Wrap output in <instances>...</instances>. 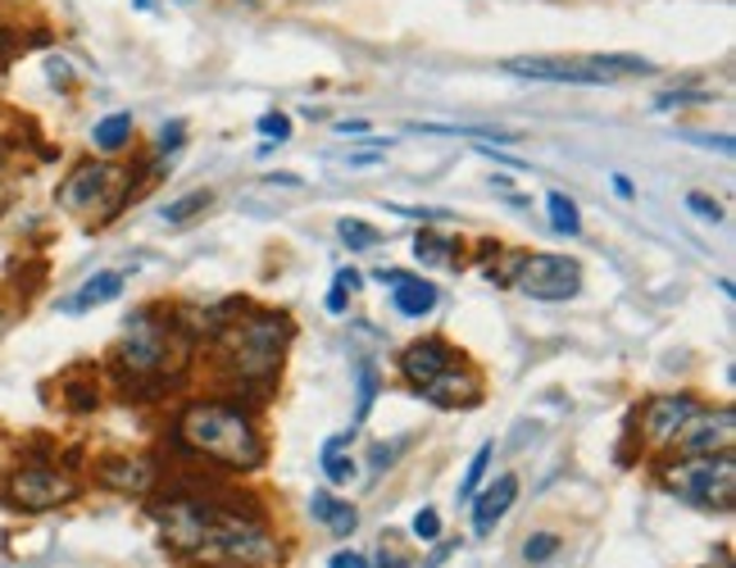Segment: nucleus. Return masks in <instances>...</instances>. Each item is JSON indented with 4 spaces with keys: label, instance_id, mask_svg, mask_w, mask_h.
Returning a JSON list of instances; mask_svg holds the SVG:
<instances>
[{
    "label": "nucleus",
    "instance_id": "nucleus-1",
    "mask_svg": "<svg viewBox=\"0 0 736 568\" xmlns=\"http://www.w3.org/2000/svg\"><path fill=\"white\" fill-rule=\"evenodd\" d=\"M178 437L186 450L205 455L228 468H260L264 464V442L255 423L232 405H191L178 423Z\"/></svg>",
    "mask_w": 736,
    "mask_h": 568
},
{
    "label": "nucleus",
    "instance_id": "nucleus-2",
    "mask_svg": "<svg viewBox=\"0 0 736 568\" xmlns=\"http://www.w3.org/2000/svg\"><path fill=\"white\" fill-rule=\"evenodd\" d=\"M668 487H673L682 500L700 505V509L732 514V509H736V459H732V450L682 459V464L668 468Z\"/></svg>",
    "mask_w": 736,
    "mask_h": 568
},
{
    "label": "nucleus",
    "instance_id": "nucleus-3",
    "mask_svg": "<svg viewBox=\"0 0 736 568\" xmlns=\"http://www.w3.org/2000/svg\"><path fill=\"white\" fill-rule=\"evenodd\" d=\"M232 355L228 364L241 373V383H260V377H273L278 373V359H282V342H286V318H255L245 327H232Z\"/></svg>",
    "mask_w": 736,
    "mask_h": 568
},
{
    "label": "nucleus",
    "instance_id": "nucleus-4",
    "mask_svg": "<svg viewBox=\"0 0 736 568\" xmlns=\"http://www.w3.org/2000/svg\"><path fill=\"white\" fill-rule=\"evenodd\" d=\"M73 496H78V483L69 478V473L51 468V464H23V468L10 473V483H6V500L14 509H28V514L56 509Z\"/></svg>",
    "mask_w": 736,
    "mask_h": 568
},
{
    "label": "nucleus",
    "instance_id": "nucleus-5",
    "mask_svg": "<svg viewBox=\"0 0 736 568\" xmlns=\"http://www.w3.org/2000/svg\"><path fill=\"white\" fill-rule=\"evenodd\" d=\"M514 292L532 301H573L582 292V268L568 255H527L514 273Z\"/></svg>",
    "mask_w": 736,
    "mask_h": 568
},
{
    "label": "nucleus",
    "instance_id": "nucleus-6",
    "mask_svg": "<svg viewBox=\"0 0 736 568\" xmlns=\"http://www.w3.org/2000/svg\"><path fill=\"white\" fill-rule=\"evenodd\" d=\"M169 342H173L169 323H155V314H137L119 342V359L132 373H155L169 364Z\"/></svg>",
    "mask_w": 736,
    "mask_h": 568
},
{
    "label": "nucleus",
    "instance_id": "nucleus-7",
    "mask_svg": "<svg viewBox=\"0 0 736 568\" xmlns=\"http://www.w3.org/2000/svg\"><path fill=\"white\" fill-rule=\"evenodd\" d=\"M732 437H736V409L723 405L714 414H692L682 423V433L673 437V446L682 450V459H696V455H723L732 450Z\"/></svg>",
    "mask_w": 736,
    "mask_h": 568
},
{
    "label": "nucleus",
    "instance_id": "nucleus-8",
    "mask_svg": "<svg viewBox=\"0 0 736 568\" xmlns=\"http://www.w3.org/2000/svg\"><path fill=\"white\" fill-rule=\"evenodd\" d=\"M501 69L514 78H532V82H568V87H605L609 82L586 60H555V55H510Z\"/></svg>",
    "mask_w": 736,
    "mask_h": 568
},
{
    "label": "nucleus",
    "instance_id": "nucleus-9",
    "mask_svg": "<svg viewBox=\"0 0 736 568\" xmlns=\"http://www.w3.org/2000/svg\"><path fill=\"white\" fill-rule=\"evenodd\" d=\"M114 182H119V173L110 164H78L69 173V182L60 186V205L64 210H95V205L110 196Z\"/></svg>",
    "mask_w": 736,
    "mask_h": 568
},
{
    "label": "nucleus",
    "instance_id": "nucleus-10",
    "mask_svg": "<svg viewBox=\"0 0 736 568\" xmlns=\"http://www.w3.org/2000/svg\"><path fill=\"white\" fill-rule=\"evenodd\" d=\"M451 364H455L451 346L436 342V337H423V342L405 346V355H401V373H405V383H410L414 392H423L427 383H436V377L446 373Z\"/></svg>",
    "mask_w": 736,
    "mask_h": 568
},
{
    "label": "nucleus",
    "instance_id": "nucleus-11",
    "mask_svg": "<svg viewBox=\"0 0 736 568\" xmlns=\"http://www.w3.org/2000/svg\"><path fill=\"white\" fill-rule=\"evenodd\" d=\"M700 405L696 396H659L646 405V418H642V428H646V442L651 446H673V437L682 433V423L692 418Z\"/></svg>",
    "mask_w": 736,
    "mask_h": 568
},
{
    "label": "nucleus",
    "instance_id": "nucleus-12",
    "mask_svg": "<svg viewBox=\"0 0 736 568\" xmlns=\"http://www.w3.org/2000/svg\"><path fill=\"white\" fill-rule=\"evenodd\" d=\"M419 396H427V400L441 405V409H460V405H477V400H482V383H477V373H468L464 364H451V368L441 373L436 383H427Z\"/></svg>",
    "mask_w": 736,
    "mask_h": 568
},
{
    "label": "nucleus",
    "instance_id": "nucleus-13",
    "mask_svg": "<svg viewBox=\"0 0 736 568\" xmlns=\"http://www.w3.org/2000/svg\"><path fill=\"white\" fill-rule=\"evenodd\" d=\"M514 500H518V478H514V473H501V478L473 500V528H477V532H491V528H496L501 518L514 509Z\"/></svg>",
    "mask_w": 736,
    "mask_h": 568
},
{
    "label": "nucleus",
    "instance_id": "nucleus-14",
    "mask_svg": "<svg viewBox=\"0 0 736 568\" xmlns=\"http://www.w3.org/2000/svg\"><path fill=\"white\" fill-rule=\"evenodd\" d=\"M391 287H396V292H391V305H396V314H405V318H427L436 310V301H441V292L432 287V282L410 277V273H401Z\"/></svg>",
    "mask_w": 736,
    "mask_h": 568
},
{
    "label": "nucleus",
    "instance_id": "nucleus-15",
    "mask_svg": "<svg viewBox=\"0 0 736 568\" xmlns=\"http://www.w3.org/2000/svg\"><path fill=\"white\" fill-rule=\"evenodd\" d=\"M119 292H123V273H119V268H105V273L87 277L82 287H78V296H69L60 310H64V314H87V310H95V305H110Z\"/></svg>",
    "mask_w": 736,
    "mask_h": 568
},
{
    "label": "nucleus",
    "instance_id": "nucleus-16",
    "mask_svg": "<svg viewBox=\"0 0 736 568\" xmlns=\"http://www.w3.org/2000/svg\"><path fill=\"white\" fill-rule=\"evenodd\" d=\"M310 514L319 518V524H323L327 532H336V537H351V532L360 528V514H355L351 505H341L336 496H327V491H314Z\"/></svg>",
    "mask_w": 736,
    "mask_h": 568
},
{
    "label": "nucleus",
    "instance_id": "nucleus-17",
    "mask_svg": "<svg viewBox=\"0 0 736 568\" xmlns=\"http://www.w3.org/2000/svg\"><path fill=\"white\" fill-rule=\"evenodd\" d=\"M128 136H132V114L128 110L105 114L101 123L91 128V141H95V151H101V155H119L128 146Z\"/></svg>",
    "mask_w": 736,
    "mask_h": 568
},
{
    "label": "nucleus",
    "instance_id": "nucleus-18",
    "mask_svg": "<svg viewBox=\"0 0 736 568\" xmlns=\"http://www.w3.org/2000/svg\"><path fill=\"white\" fill-rule=\"evenodd\" d=\"M105 483L119 491H145L155 483V473L145 459H114V464H105Z\"/></svg>",
    "mask_w": 736,
    "mask_h": 568
},
{
    "label": "nucleus",
    "instance_id": "nucleus-19",
    "mask_svg": "<svg viewBox=\"0 0 736 568\" xmlns=\"http://www.w3.org/2000/svg\"><path fill=\"white\" fill-rule=\"evenodd\" d=\"M546 214H551V227H555V232H564V236H577V232H582L577 205H573L564 192H551V196H546Z\"/></svg>",
    "mask_w": 736,
    "mask_h": 568
},
{
    "label": "nucleus",
    "instance_id": "nucleus-20",
    "mask_svg": "<svg viewBox=\"0 0 736 568\" xmlns=\"http://www.w3.org/2000/svg\"><path fill=\"white\" fill-rule=\"evenodd\" d=\"M414 255H419V264H451L455 242H451V236H436V232H419L414 236Z\"/></svg>",
    "mask_w": 736,
    "mask_h": 568
},
{
    "label": "nucleus",
    "instance_id": "nucleus-21",
    "mask_svg": "<svg viewBox=\"0 0 736 568\" xmlns=\"http://www.w3.org/2000/svg\"><path fill=\"white\" fill-rule=\"evenodd\" d=\"M210 201H214V192H186V196H178V201L164 205V223H191L195 214L210 210Z\"/></svg>",
    "mask_w": 736,
    "mask_h": 568
},
{
    "label": "nucleus",
    "instance_id": "nucleus-22",
    "mask_svg": "<svg viewBox=\"0 0 736 568\" xmlns=\"http://www.w3.org/2000/svg\"><path fill=\"white\" fill-rule=\"evenodd\" d=\"M373 400H377V373H373V364H355V423L369 418Z\"/></svg>",
    "mask_w": 736,
    "mask_h": 568
},
{
    "label": "nucleus",
    "instance_id": "nucleus-23",
    "mask_svg": "<svg viewBox=\"0 0 736 568\" xmlns=\"http://www.w3.org/2000/svg\"><path fill=\"white\" fill-rule=\"evenodd\" d=\"M491 455H496V446H477V455L468 459V473H464V483H460V500H473L477 496V487H482V478H486V468H491Z\"/></svg>",
    "mask_w": 736,
    "mask_h": 568
},
{
    "label": "nucleus",
    "instance_id": "nucleus-24",
    "mask_svg": "<svg viewBox=\"0 0 736 568\" xmlns=\"http://www.w3.org/2000/svg\"><path fill=\"white\" fill-rule=\"evenodd\" d=\"M336 232H341V242H346L351 251H369V246H377V242H382V232H377V227H369V223H360V219H341V223H336Z\"/></svg>",
    "mask_w": 736,
    "mask_h": 568
},
{
    "label": "nucleus",
    "instance_id": "nucleus-25",
    "mask_svg": "<svg viewBox=\"0 0 736 568\" xmlns=\"http://www.w3.org/2000/svg\"><path fill=\"white\" fill-rule=\"evenodd\" d=\"M323 473H327V483L332 487H346V483H355V459H341V450H332V455H323Z\"/></svg>",
    "mask_w": 736,
    "mask_h": 568
},
{
    "label": "nucleus",
    "instance_id": "nucleus-26",
    "mask_svg": "<svg viewBox=\"0 0 736 568\" xmlns=\"http://www.w3.org/2000/svg\"><path fill=\"white\" fill-rule=\"evenodd\" d=\"M555 550H559V537H555V532H532L527 546H523L527 564H546V559H555Z\"/></svg>",
    "mask_w": 736,
    "mask_h": 568
},
{
    "label": "nucleus",
    "instance_id": "nucleus-27",
    "mask_svg": "<svg viewBox=\"0 0 736 568\" xmlns=\"http://www.w3.org/2000/svg\"><path fill=\"white\" fill-rule=\"evenodd\" d=\"M686 210L700 214L705 223H723V205H718L714 196H705V192H692V196H686Z\"/></svg>",
    "mask_w": 736,
    "mask_h": 568
},
{
    "label": "nucleus",
    "instance_id": "nucleus-28",
    "mask_svg": "<svg viewBox=\"0 0 736 568\" xmlns=\"http://www.w3.org/2000/svg\"><path fill=\"white\" fill-rule=\"evenodd\" d=\"M414 537H419V541H436V537H441V514H436V509L423 505V509L414 514Z\"/></svg>",
    "mask_w": 736,
    "mask_h": 568
},
{
    "label": "nucleus",
    "instance_id": "nucleus-29",
    "mask_svg": "<svg viewBox=\"0 0 736 568\" xmlns=\"http://www.w3.org/2000/svg\"><path fill=\"white\" fill-rule=\"evenodd\" d=\"M260 136L286 141V136H291V119H286V114H264V119H260Z\"/></svg>",
    "mask_w": 736,
    "mask_h": 568
},
{
    "label": "nucleus",
    "instance_id": "nucleus-30",
    "mask_svg": "<svg viewBox=\"0 0 736 568\" xmlns=\"http://www.w3.org/2000/svg\"><path fill=\"white\" fill-rule=\"evenodd\" d=\"M182 146V123H169L164 132H160V155H173Z\"/></svg>",
    "mask_w": 736,
    "mask_h": 568
},
{
    "label": "nucleus",
    "instance_id": "nucleus-31",
    "mask_svg": "<svg viewBox=\"0 0 736 568\" xmlns=\"http://www.w3.org/2000/svg\"><path fill=\"white\" fill-rule=\"evenodd\" d=\"M332 287H341V292L351 296V292H360V287H364V277H360V268H341V273H336V282H332Z\"/></svg>",
    "mask_w": 736,
    "mask_h": 568
},
{
    "label": "nucleus",
    "instance_id": "nucleus-32",
    "mask_svg": "<svg viewBox=\"0 0 736 568\" xmlns=\"http://www.w3.org/2000/svg\"><path fill=\"white\" fill-rule=\"evenodd\" d=\"M327 564H332V568H369V559H364V555H355V550H336Z\"/></svg>",
    "mask_w": 736,
    "mask_h": 568
},
{
    "label": "nucleus",
    "instance_id": "nucleus-33",
    "mask_svg": "<svg viewBox=\"0 0 736 568\" xmlns=\"http://www.w3.org/2000/svg\"><path fill=\"white\" fill-rule=\"evenodd\" d=\"M332 128H336L341 136H360V132H369V123H364V119H336Z\"/></svg>",
    "mask_w": 736,
    "mask_h": 568
},
{
    "label": "nucleus",
    "instance_id": "nucleus-34",
    "mask_svg": "<svg viewBox=\"0 0 736 568\" xmlns=\"http://www.w3.org/2000/svg\"><path fill=\"white\" fill-rule=\"evenodd\" d=\"M609 182H614V192H618L623 201H632V196H636V186H632V178H627V173H614Z\"/></svg>",
    "mask_w": 736,
    "mask_h": 568
},
{
    "label": "nucleus",
    "instance_id": "nucleus-35",
    "mask_svg": "<svg viewBox=\"0 0 736 568\" xmlns=\"http://www.w3.org/2000/svg\"><path fill=\"white\" fill-rule=\"evenodd\" d=\"M373 568H405V559H401V555H391V550L382 546V550H377V564H373Z\"/></svg>",
    "mask_w": 736,
    "mask_h": 568
},
{
    "label": "nucleus",
    "instance_id": "nucleus-36",
    "mask_svg": "<svg viewBox=\"0 0 736 568\" xmlns=\"http://www.w3.org/2000/svg\"><path fill=\"white\" fill-rule=\"evenodd\" d=\"M269 182H278V186H301V178H296V173H273Z\"/></svg>",
    "mask_w": 736,
    "mask_h": 568
},
{
    "label": "nucleus",
    "instance_id": "nucleus-37",
    "mask_svg": "<svg viewBox=\"0 0 736 568\" xmlns=\"http://www.w3.org/2000/svg\"><path fill=\"white\" fill-rule=\"evenodd\" d=\"M6 51H10V28L0 23V55H6Z\"/></svg>",
    "mask_w": 736,
    "mask_h": 568
},
{
    "label": "nucleus",
    "instance_id": "nucleus-38",
    "mask_svg": "<svg viewBox=\"0 0 736 568\" xmlns=\"http://www.w3.org/2000/svg\"><path fill=\"white\" fill-rule=\"evenodd\" d=\"M137 10H155V0H137Z\"/></svg>",
    "mask_w": 736,
    "mask_h": 568
},
{
    "label": "nucleus",
    "instance_id": "nucleus-39",
    "mask_svg": "<svg viewBox=\"0 0 736 568\" xmlns=\"http://www.w3.org/2000/svg\"><path fill=\"white\" fill-rule=\"evenodd\" d=\"M0 337H6V314H0Z\"/></svg>",
    "mask_w": 736,
    "mask_h": 568
},
{
    "label": "nucleus",
    "instance_id": "nucleus-40",
    "mask_svg": "<svg viewBox=\"0 0 736 568\" xmlns=\"http://www.w3.org/2000/svg\"><path fill=\"white\" fill-rule=\"evenodd\" d=\"M0 205H6V186H0Z\"/></svg>",
    "mask_w": 736,
    "mask_h": 568
},
{
    "label": "nucleus",
    "instance_id": "nucleus-41",
    "mask_svg": "<svg viewBox=\"0 0 736 568\" xmlns=\"http://www.w3.org/2000/svg\"><path fill=\"white\" fill-rule=\"evenodd\" d=\"M0 160H6V146H0Z\"/></svg>",
    "mask_w": 736,
    "mask_h": 568
}]
</instances>
